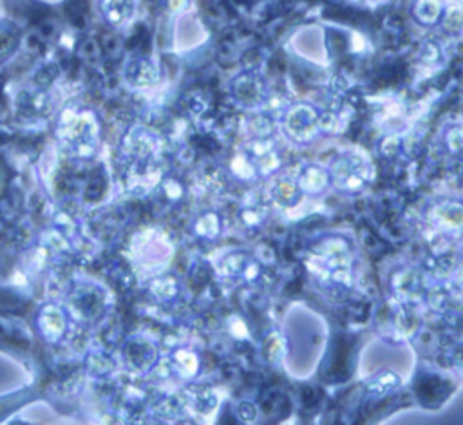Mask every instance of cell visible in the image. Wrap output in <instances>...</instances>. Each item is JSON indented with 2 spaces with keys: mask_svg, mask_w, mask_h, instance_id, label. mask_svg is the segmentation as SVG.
Here are the masks:
<instances>
[{
  "mask_svg": "<svg viewBox=\"0 0 463 425\" xmlns=\"http://www.w3.org/2000/svg\"><path fill=\"white\" fill-rule=\"evenodd\" d=\"M308 268L333 288H351L353 285V245L348 238L328 234L319 238L308 252Z\"/></svg>",
  "mask_w": 463,
  "mask_h": 425,
  "instance_id": "6da1fadb",
  "label": "cell"
},
{
  "mask_svg": "<svg viewBox=\"0 0 463 425\" xmlns=\"http://www.w3.org/2000/svg\"><path fill=\"white\" fill-rule=\"evenodd\" d=\"M0 353L21 364L28 373H41V348L37 337L19 319L0 317Z\"/></svg>",
  "mask_w": 463,
  "mask_h": 425,
  "instance_id": "7a4b0ae2",
  "label": "cell"
},
{
  "mask_svg": "<svg viewBox=\"0 0 463 425\" xmlns=\"http://www.w3.org/2000/svg\"><path fill=\"white\" fill-rule=\"evenodd\" d=\"M328 170L331 186L342 194H359L371 179V163L355 150L339 154Z\"/></svg>",
  "mask_w": 463,
  "mask_h": 425,
  "instance_id": "3957f363",
  "label": "cell"
},
{
  "mask_svg": "<svg viewBox=\"0 0 463 425\" xmlns=\"http://www.w3.org/2000/svg\"><path fill=\"white\" fill-rule=\"evenodd\" d=\"M283 132L297 145H308L321 134V111L310 104L285 109Z\"/></svg>",
  "mask_w": 463,
  "mask_h": 425,
  "instance_id": "277c9868",
  "label": "cell"
},
{
  "mask_svg": "<svg viewBox=\"0 0 463 425\" xmlns=\"http://www.w3.org/2000/svg\"><path fill=\"white\" fill-rule=\"evenodd\" d=\"M37 402H46V403H51L55 409H59L57 402H53V398L48 394V389L41 376H33L32 382L0 394V423L8 421L12 416H15L23 409Z\"/></svg>",
  "mask_w": 463,
  "mask_h": 425,
  "instance_id": "5b68a950",
  "label": "cell"
},
{
  "mask_svg": "<svg viewBox=\"0 0 463 425\" xmlns=\"http://www.w3.org/2000/svg\"><path fill=\"white\" fill-rule=\"evenodd\" d=\"M215 270L224 279L256 283L263 274V263L247 250H230L217 259Z\"/></svg>",
  "mask_w": 463,
  "mask_h": 425,
  "instance_id": "8992f818",
  "label": "cell"
},
{
  "mask_svg": "<svg viewBox=\"0 0 463 425\" xmlns=\"http://www.w3.org/2000/svg\"><path fill=\"white\" fill-rule=\"evenodd\" d=\"M429 220L443 236H463V199L443 197L431 206Z\"/></svg>",
  "mask_w": 463,
  "mask_h": 425,
  "instance_id": "52a82bcc",
  "label": "cell"
},
{
  "mask_svg": "<svg viewBox=\"0 0 463 425\" xmlns=\"http://www.w3.org/2000/svg\"><path fill=\"white\" fill-rule=\"evenodd\" d=\"M232 96L243 109H256L265 104L267 84L258 71H243L230 84Z\"/></svg>",
  "mask_w": 463,
  "mask_h": 425,
  "instance_id": "ba28073f",
  "label": "cell"
},
{
  "mask_svg": "<svg viewBox=\"0 0 463 425\" xmlns=\"http://www.w3.org/2000/svg\"><path fill=\"white\" fill-rule=\"evenodd\" d=\"M270 179H272V183L268 185L267 192H268L270 201L276 206L290 210V208H295V206L301 204L304 194L299 188L295 177H277V176H274Z\"/></svg>",
  "mask_w": 463,
  "mask_h": 425,
  "instance_id": "9c48e42d",
  "label": "cell"
},
{
  "mask_svg": "<svg viewBox=\"0 0 463 425\" xmlns=\"http://www.w3.org/2000/svg\"><path fill=\"white\" fill-rule=\"evenodd\" d=\"M297 185L303 190L304 195L317 197L322 195L331 186V177L328 167H322L319 163H308L304 165L297 174Z\"/></svg>",
  "mask_w": 463,
  "mask_h": 425,
  "instance_id": "30bf717a",
  "label": "cell"
},
{
  "mask_svg": "<svg viewBox=\"0 0 463 425\" xmlns=\"http://www.w3.org/2000/svg\"><path fill=\"white\" fill-rule=\"evenodd\" d=\"M32 299L15 290L0 286V317H10V319H21L23 315L32 312Z\"/></svg>",
  "mask_w": 463,
  "mask_h": 425,
  "instance_id": "8fae6325",
  "label": "cell"
},
{
  "mask_svg": "<svg viewBox=\"0 0 463 425\" xmlns=\"http://www.w3.org/2000/svg\"><path fill=\"white\" fill-rule=\"evenodd\" d=\"M402 384H404L402 376L396 371L382 369L366 382L364 389L373 398H384V396L396 393L402 387Z\"/></svg>",
  "mask_w": 463,
  "mask_h": 425,
  "instance_id": "7c38bea8",
  "label": "cell"
},
{
  "mask_svg": "<svg viewBox=\"0 0 463 425\" xmlns=\"http://www.w3.org/2000/svg\"><path fill=\"white\" fill-rule=\"evenodd\" d=\"M443 3L441 0H414L413 17L423 28H434L443 19Z\"/></svg>",
  "mask_w": 463,
  "mask_h": 425,
  "instance_id": "4fadbf2b",
  "label": "cell"
},
{
  "mask_svg": "<svg viewBox=\"0 0 463 425\" xmlns=\"http://www.w3.org/2000/svg\"><path fill=\"white\" fill-rule=\"evenodd\" d=\"M23 42V32L15 23L0 21V66L8 62Z\"/></svg>",
  "mask_w": 463,
  "mask_h": 425,
  "instance_id": "5bb4252c",
  "label": "cell"
},
{
  "mask_svg": "<svg viewBox=\"0 0 463 425\" xmlns=\"http://www.w3.org/2000/svg\"><path fill=\"white\" fill-rule=\"evenodd\" d=\"M188 405L192 407L194 412L208 416L217 411L219 398L213 389H210L206 385H194L188 391Z\"/></svg>",
  "mask_w": 463,
  "mask_h": 425,
  "instance_id": "9a60e30c",
  "label": "cell"
},
{
  "mask_svg": "<svg viewBox=\"0 0 463 425\" xmlns=\"http://www.w3.org/2000/svg\"><path fill=\"white\" fill-rule=\"evenodd\" d=\"M222 232L221 216L215 210H206L194 222V234L204 241H215Z\"/></svg>",
  "mask_w": 463,
  "mask_h": 425,
  "instance_id": "2e32d148",
  "label": "cell"
},
{
  "mask_svg": "<svg viewBox=\"0 0 463 425\" xmlns=\"http://www.w3.org/2000/svg\"><path fill=\"white\" fill-rule=\"evenodd\" d=\"M230 172L236 179L243 181V183H250V181H258V170L254 165V159L245 152H238L230 161Z\"/></svg>",
  "mask_w": 463,
  "mask_h": 425,
  "instance_id": "e0dca14e",
  "label": "cell"
},
{
  "mask_svg": "<svg viewBox=\"0 0 463 425\" xmlns=\"http://www.w3.org/2000/svg\"><path fill=\"white\" fill-rule=\"evenodd\" d=\"M393 288L400 297H413L418 295L422 288V277L414 270H400L393 277Z\"/></svg>",
  "mask_w": 463,
  "mask_h": 425,
  "instance_id": "ac0fdd59",
  "label": "cell"
},
{
  "mask_svg": "<svg viewBox=\"0 0 463 425\" xmlns=\"http://www.w3.org/2000/svg\"><path fill=\"white\" fill-rule=\"evenodd\" d=\"M252 159H254L259 179H270V177L277 176V172L283 168V158L277 149H274L259 158H252Z\"/></svg>",
  "mask_w": 463,
  "mask_h": 425,
  "instance_id": "d6986e66",
  "label": "cell"
},
{
  "mask_svg": "<svg viewBox=\"0 0 463 425\" xmlns=\"http://www.w3.org/2000/svg\"><path fill=\"white\" fill-rule=\"evenodd\" d=\"M174 366L185 380H192L199 373V357L190 349H179L174 355Z\"/></svg>",
  "mask_w": 463,
  "mask_h": 425,
  "instance_id": "ffe728a7",
  "label": "cell"
},
{
  "mask_svg": "<svg viewBox=\"0 0 463 425\" xmlns=\"http://www.w3.org/2000/svg\"><path fill=\"white\" fill-rule=\"evenodd\" d=\"M240 222L243 227L247 229H259L267 223L268 218V210L265 204H245L240 214H238Z\"/></svg>",
  "mask_w": 463,
  "mask_h": 425,
  "instance_id": "44dd1931",
  "label": "cell"
},
{
  "mask_svg": "<svg viewBox=\"0 0 463 425\" xmlns=\"http://www.w3.org/2000/svg\"><path fill=\"white\" fill-rule=\"evenodd\" d=\"M441 143L450 156H461L463 154V123L447 125L441 134Z\"/></svg>",
  "mask_w": 463,
  "mask_h": 425,
  "instance_id": "7402d4cb",
  "label": "cell"
},
{
  "mask_svg": "<svg viewBox=\"0 0 463 425\" xmlns=\"http://www.w3.org/2000/svg\"><path fill=\"white\" fill-rule=\"evenodd\" d=\"M250 132L252 138H272L277 131V122L270 113H258L250 118Z\"/></svg>",
  "mask_w": 463,
  "mask_h": 425,
  "instance_id": "603a6c76",
  "label": "cell"
},
{
  "mask_svg": "<svg viewBox=\"0 0 463 425\" xmlns=\"http://www.w3.org/2000/svg\"><path fill=\"white\" fill-rule=\"evenodd\" d=\"M265 355L272 364H277L286 355V340L279 331H272L265 340Z\"/></svg>",
  "mask_w": 463,
  "mask_h": 425,
  "instance_id": "cb8c5ba5",
  "label": "cell"
},
{
  "mask_svg": "<svg viewBox=\"0 0 463 425\" xmlns=\"http://www.w3.org/2000/svg\"><path fill=\"white\" fill-rule=\"evenodd\" d=\"M441 24H443V30L449 32V33H459L463 32V8H452L449 12L443 14V19H441Z\"/></svg>",
  "mask_w": 463,
  "mask_h": 425,
  "instance_id": "d4e9b609",
  "label": "cell"
},
{
  "mask_svg": "<svg viewBox=\"0 0 463 425\" xmlns=\"http://www.w3.org/2000/svg\"><path fill=\"white\" fill-rule=\"evenodd\" d=\"M378 150H380V156L382 158H387V159H391V158H396L398 154H400V150H402V138L400 136H386L382 141H380V145H378Z\"/></svg>",
  "mask_w": 463,
  "mask_h": 425,
  "instance_id": "484cf974",
  "label": "cell"
},
{
  "mask_svg": "<svg viewBox=\"0 0 463 425\" xmlns=\"http://www.w3.org/2000/svg\"><path fill=\"white\" fill-rule=\"evenodd\" d=\"M238 418H240V421H243V423H254V421H258V418H259V409H258V405L256 403H252V402H241L240 405H238Z\"/></svg>",
  "mask_w": 463,
  "mask_h": 425,
  "instance_id": "4316f807",
  "label": "cell"
},
{
  "mask_svg": "<svg viewBox=\"0 0 463 425\" xmlns=\"http://www.w3.org/2000/svg\"><path fill=\"white\" fill-rule=\"evenodd\" d=\"M440 48L436 46V44H432V42H427L423 48H422V55H420V59H422V62L423 64H436L438 62V59H440V51H438Z\"/></svg>",
  "mask_w": 463,
  "mask_h": 425,
  "instance_id": "83f0119b",
  "label": "cell"
},
{
  "mask_svg": "<svg viewBox=\"0 0 463 425\" xmlns=\"http://www.w3.org/2000/svg\"><path fill=\"white\" fill-rule=\"evenodd\" d=\"M454 358H456L459 369L463 371V349H458V353H454Z\"/></svg>",
  "mask_w": 463,
  "mask_h": 425,
  "instance_id": "f1b7e54d",
  "label": "cell"
}]
</instances>
